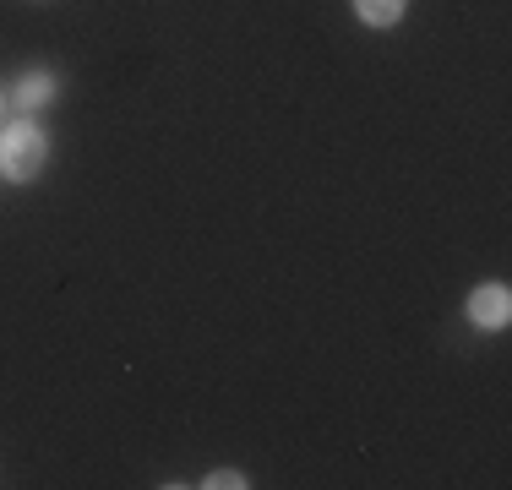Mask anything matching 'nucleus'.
Wrapping results in <instances>:
<instances>
[{"label":"nucleus","mask_w":512,"mask_h":490,"mask_svg":"<svg viewBox=\"0 0 512 490\" xmlns=\"http://www.w3.org/2000/svg\"><path fill=\"white\" fill-rule=\"evenodd\" d=\"M360 22L365 28H393V22H404V0H355Z\"/></svg>","instance_id":"obj_4"},{"label":"nucleus","mask_w":512,"mask_h":490,"mask_svg":"<svg viewBox=\"0 0 512 490\" xmlns=\"http://www.w3.org/2000/svg\"><path fill=\"white\" fill-rule=\"evenodd\" d=\"M44 164H50V137L33 120H17V126L0 131V175L11 186H28L33 175H44Z\"/></svg>","instance_id":"obj_1"},{"label":"nucleus","mask_w":512,"mask_h":490,"mask_svg":"<svg viewBox=\"0 0 512 490\" xmlns=\"http://www.w3.org/2000/svg\"><path fill=\"white\" fill-rule=\"evenodd\" d=\"M6 104H11V93H6V88H0V109H6Z\"/></svg>","instance_id":"obj_6"},{"label":"nucleus","mask_w":512,"mask_h":490,"mask_svg":"<svg viewBox=\"0 0 512 490\" xmlns=\"http://www.w3.org/2000/svg\"><path fill=\"white\" fill-rule=\"evenodd\" d=\"M469 322L480 327V333H502L512 322V289L507 284H480L469 294Z\"/></svg>","instance_id":"obj_2"},{"label":"nucleus","mask_w":512,"mask_h":490,"mask_svg":"<svg viewBox=\"0 0 512 490\" xmlns=\"http://www.w3.org/2000/svg\"><path fill=\"white\" fill-rule=\"evenodd\" d=\"M55 98V77L50 71H28V77L17 82V93H11V104L17 109H44Z\"/></svg>","instance_id":"obj_3"},{"label":"nucleus","mask_w":512,"mask_h":490,"mask_svg":"<svg viewBox=\"0 0 512 490\" xmlns=\"http://www.w3.org/2000/svg\"><path fill=\"white\" fill-rule=\"evenodd\" d=\"M202 485H207V490H240V485H246V474H235V469H213Z\"/></svg>","instance_id":"obj_5"}]
</instances>
